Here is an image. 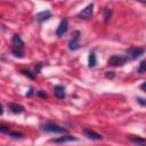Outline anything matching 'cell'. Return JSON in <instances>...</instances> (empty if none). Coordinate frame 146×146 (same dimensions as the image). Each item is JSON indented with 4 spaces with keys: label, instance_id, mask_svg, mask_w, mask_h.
<instances>
[{
    "label": "cell",
    "instance_id": "obj_1",
    "mask_svg": "<svg viewBox=\"0 0 146 146\" xmlns=\"http://www.w3.org/2000/svg\"><path fill=\"white\" fill-rule=\"evenodd\" d=\"M40 128L43 131L52 132V133H67L68 132L65 128H63V127H60V125H58V124H56L54 122H44V123H41L40 124Z\"/></svg>",
    "mask_w": 146,
    "mask_h": 146
},
{
    "label": "cell",
    "instance_id": "obj_2",
    "mask_svg": "<svg viewBox=\"0 0 146 146\" xmlns=\"http://www.w3.org/2000/svg\"><path fill=\"white\" fill-rule=\"evenodd\" d=\"M128 58L125 56H122V55H114L112 57H110L107 64L111 65V66H122L127 63Z\"/></svg>",
    "mask_w": 146,
    "mask_h": 146
},
{
    "label": "cell",
    "instance_id": "obj_3",
    "mask_svg": "<svg viewBox=\"0 0 146 146\" xmlns=\"http://www.w3.org/2000/svg\"><path fill=\"white\" fill-rule=\"evenodd\" d=\"M143 54H144L143 48H129L125 51V57L128 58V60H132V59H137Z\"/></svg>",
    "mask_w": 146,
    "mask_h": 146
},
{
    "label": "cell",
    "instance_id": "obj_4",
    "mask_svg": "<svg viewBox=\"0 0 146 146\" xmlns=\"http://www.w3.org/2000/svg\"><path fill=\"white\" fill-rule=\"evenodd\" d=\"M79 40H80V31H74L73 34H72V39L68 42V49L70 50H76V49H79L81 47Z\"/></svg>",
    "mask_w": 146,
    "mask_h": 146
},
{
    "label": "cell",
    "instance_id": "obj_5",
    "mask_svg": "<svg viewBox=\"0 0 146 146\" xmlns=\"http://www.w3.org/2000/svg\"><path fill=\"white\" fill-rule=\"evenodd\" d=\"M94 14V3H89L84 9H82L79 14L78 17L81 19H89Z\"/></svg>",
    "mask_w": 146,
    "mask_h": 146
},
{
    "label": "cell",
    "instance_id": "obj_6",
    "mask_svg": "<svg viewBox=\"0 0 146 146\" xmlns=\"http://www.w3.org/2000/svg\"><path fill=\"white\" fill-rule=\"evenodd\" d=\"M67 29H68V21H67V18H63L60 24L58 25V27L56 30L57 36H63L67 32Z\"/></svg>",
    "mask_w": 146,
    "mask_h": 146
},
{
    "label": "cell",
    "instance_id": "obj_7",
    "mask_svg": "<svg viewBox=\"0 0 146 146\" xmlns=\"http://www.w3.org/2000/svg\"><path fill=\"white\" fill-rule=\"evenodd\" d=\"M11 42H13V48H17V49H23L24 48V41L22 40V38L18 34H14L11 38Z\"/></svg>",
    "mask_w": 146,
    "mask_h": 146
},
{
    "label": "cell",
    "instance_id": "obj_8",
    "mask_svg": "<svg viewBox=\"0 0 146 146\" xmlns=\"http://www.w3.org/2000/svg\"><path fill=\"white\" fill-rule=\"evenodd\" d=\"M84 135H86L87 138H89L91 140H102L103 139V136L102 135H99V133H97V132H95L92 130H89V129H86L84 130Z\"/></svg>",
    "mask_w": 146,
    "mask_h": 146
},
{
    "label": "cell",
    "instance_id": "obj_9",
    "mask_svg": "<svg viewBox=\"0 0 146 146\" xmlns=\"http://www.w3.org/2000/svg\"><path fill=\"white\" fill-rule=\"evenodd\" d=\"M78 138L76 137H73V136H63L60 138H57V139H51L52 143H57V144H63V143H68V141H76Z\"/></svg>",
    "mask_w": 146,
    "mask_h": 146
},
{
    "label": "cell",
    "instance_id": "obj_10",
    "mask_svg": "<svg viewBox=\"0 0 146 146\" xmlns=\"http://www.w3.org/2000/svg\"><path fill=\"white\" fill-rule=\"evenodd\" d=\"M50 17H51V13H50L49 10H43V11H41V13H39V14L35 15L36 21L40 22V23H42V22L49 19Z\"/></svg>",
    "mask_w": 146,
    "mask_h": 146
},
{
    "label": "cell",
    "instance_id": "obj_11",
    "mask_svg": "<svg viewBox=\"0 0 146 146\" xmlns=\"http://www.w3.org/2000/svg\"><path fill=\"white\" fill-rule=\"evenodd\" d=\"M54 95L59 98V99H63L66 97V92H65V88L63 86H55L54 88Z\"/></svg>",
    "mask_w": 146,
    "mask_h": 146
},
{
    "label": "cell",
    "instance_id": "obj_12",
    "mask_svg": "<svg viewBox=\"0 0 146 146\" xmlns=\"http://www.w3.org/2000/svg\"><path fill=\"white\" fill-rule=\"evenodd\" d=\"M8 107H9V110H10L13 113H15V114H21V113L24 111V107H23L22 105H19V104H16V103H10V104L8 105Z\"/></svg>",
    "mask_w": 146,
    "mask_h": 146
},
{
    "label": "cell",
    "instance_id": "obj_13",
    "mask_svg": "<svg viewBox=\"0 0 146 146\" xmlns=\"http://www.w3.org/2000/svg\"><path fill=\"white\" fill-rule=\"evenodd\" d=\"M96 64H97L96 55L94 51H90L89 57H88V65H89V67H94V66H96Z\"/></svg>",
    "mask_w": 146,
    "mask_h": 146
},
{
    "label": "cell",
    "instance_id": "obj_14",
    "mask_svg": "<svg viewBox=\"0 0 146 146\" xmlns=\"http://www.w3.org/2000/svg\"><path fill=\"white\" fill-rule=\"evenodd\" d=\"M129 140L131 143H135V144H146V139H143L140 137H136V136H132V137H129Z\"/></svg>",
    "mask_w": 146,
    "mask_h": 146
},
{
    "label": "cell",
    "instance_id": "obj_15",
    "mask_svg": "<svg viewBox=\"0 0 146 146\" xmlns=\"http://www.w3.org/2000/svg\"><path fill=\"white\" fill-rule=\"evenodd\" d=\"M11 54H13L15 57H19V58H23V57H24V51H23V49L13 48V49H11Z\"/></svg>",
    "mask_w": 146,
    "mask_h": 146
},
{
    "label": "cell",
    "instance_id": "obj_16",
    "mask_svg": "<svg viewBox=\"0 0 146 146\" xmlns=\"http://www.w3.org/2000/svg\"><path fill=\"white\" fill-rule=\"evenodd\" d=\"M112 16V10L108 9V8H104V18H105V23H107L110 21Z\"/></svg>",
    "mask_w": 146,
    "mask_h": 146
},
{
    "label": "cell",
    "instance_id": "obj_17",
    "mask_svg": "<svg viewBox=\"0 0 146 146\" xmlns=\"http://www.w3.org/2000/svg\"><path fill=\"white\" fill-rule=\"evenodd\" d=\"M146 72V59L145 60H141L140 64H139V67H138V73H145Z\"/></svg>",
    "mask_w": 146,
    "mask_h": 146
},
{
    "label": "cell",
    "instance_id": "obj_18",
    "mask_svg": "<svg viewBox=\"0 0 146 146\" xmlns=\"http://www.w3.org/2000/svg\"><path fill=\"white\" fill-rule=\"evenodd\" d=\"M7 135H9V136L13 137V138H22V137H23L22 133H19V132H13V131H9Z\"/></svg>",
    "mask_w": 146,
    "mask_h": 146
},
{
    "label": "cell",
    "instance_id": "obj_19",
    "mask_svg": "<svg viewBox=\"0 0 146 146\" xmlns=\"http://www.w3.org/2000/svg\"><path fill=\"white\" fill-rule=\"evenodd\" d=\"M0 131H1L2 133H8V132L10 131V129H9V127H6V125H3V124H0Z\"/></svg>",
    "mask_w": 146,
    "mask_h": 146
},
{
    "label": "cell",
    "instance_id": "obj_20",
    "mask_svg": "<svg viewBox=\"0 0 146 146\" xmlns=\"http://www.w3.org/2000/svg\"><path fill=\"white\" fill-rule=\"evenodd\" d=\"M22 73H23L24 75L29 76L30 79H34V76H35V74H34V73L32 74V72H30V71H24V70H23V71H22Z\"/></svg>",
    "mask_w": 146,
    "mask_h": 146
},
{
    "label": "cell",
    "instance_id": "obj_21",
    "mask_svg": "<svg viewBox=\"0 0 146 146\" xmlns=\"http://www.w3.org/2000/svg\"><path fill=\"white\" fill-rule=\"evenodd\" d=\"M137 102L138 104H140L141 106H146V99L141 98V97H137Z\"/></svg>",
    "mask_w": 146,
    "mask_h": 146
},
{
    "label": "cell",
    "instance_id": "obj_22",
    "mask_svg": "<svg viewBox=\"0 0 146 146\" xmlns=\"http://www.w3.org/2000/svg\"><path fill=\"white\" fill-rule=\"evenodd\" d=\"M105 75H106V78H107V79H113V78L115 76V73H114L113 71H110V72H106V74H105Z\"/></svg>",
    "mask_w": 146,
    "mask_h": 146
},
{
    "label": "cell",
    "instance_id": "obj_23",
    "mask_svg": "<svg viewBox=\"0 0 146 146\" xmlns=\"http://www.w3.org/2000/svg\"><path fill=\"white\" fill-rule=\"evenodd\" d=\"M41 67H42V64H41V63H38V64L35 65V70H34V73H35V74H38V73L40 72Z\"/></svg>",
    "mask_w": 146,
    "mask_h": 146
},
{
    "label": "cell",
    "instance_id": "obj_24",
    "mask_svg": "<svg viewBox=\"0 0 146 146\" xmlns=\"http://www.w3.org/2000/svg\"><path fill=\"white\" fill-rule=\"evenodd\" d=\"M36 94H38L39 97H42V98H46V97H47V94H46L43 90H40V91H38Z\"/></svg>",
    "mask_w": 146,
    "mask_h": 146
},
{
    "label": "cell",
    "instance_id": "obj_25",
    "mask_svg": "<svg viewBox=\"0 0 146 146\" xmlns=\"http://www.w3.org/2000/svg\"><path fill=\"white\" fill-rule=\"evenodd\" d=\"M32 95H33V89H32V88H30L29 92H26V97H31Z\"/></svg>",
    "mask_w": 146,
    "mask_h": 146
},
{
    "label": "cell",
    "instance_id": "obj_26",
    "mask_svg": "<svg viewBox=\"0 0 146 146\" xmlns=\"http://www.w3.org/2000/svg\"><path fill=\"white\" fill-rule=\"evenodd\" d=\"M140 88H141V89H143L144 91H146V81L141 83V86H140Z\"/></svg>",
    "mask_w": 146,
    "mask_h": 146
},
{
    "label": "cell",
    "instance_id": "obj_27",
    "mask_svg": "<svg viewBox=\"0 0 146 146\" xmlns=\"http://www.w3.org/2000/svg\"><path fill=\"white\" fill-rule=\"evenodd\" d=\"M136 1H138V2H141V3H145V5H146V0H136Z\"/></svg>",
    "mask_w": 146,
    "mask_h": 146
}]
</instances>
